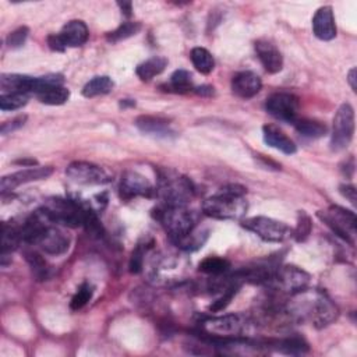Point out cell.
<instances>
[{
  "label": "cell",
  "instance_id": "obj_18",
  "mask_svg": "<svg viewBox=\"0 0 357 357\" xmlns=\"http://www.w3.org/2000/svg\"><path fill=\"white\" fill-rule=\"evenodd\" d=\"M314 35L321 41H331L336 36V25L332 8L324 6L317 10L313 19Z\"/></svg>",
  "mask_w": 357,
  "mask_h": 357
},
{
  "label": "cell",
  "instance_id": "obj_44",
  "mask_svg": "<svg viewBox=\"0 0 357 357\" xmlns=\"http://www.w3.org/2000/svg\"><path fill=\"white\" fill-rule=\"evenodd\" d=\"M347 81H349V84H350V87H351V89L356 92V67H353L350 72H349V74H347Z\"/></svg>",
  "mask_w": 357,
  "mask_h": 357
},
{
  "label": "cell",
  "instance_id": "obj_37",
  "mask_svg": "<svg viewBox=\"0 0 357 357\" xmlns=\"http://www.w3.org/2000/svg\"><path fill=\"white\" fill-rule=\"evenodd\" d=\"M312 228H313V224H312V218L305 214L304 211H300L299 213V219H297V226L293 232L292 236H294V239L297 241H304L305 239L309 237V235L312 233Z\"/></svg>",
  "mask_w": 357,
  "mask_h": 357
},
{
  "label": "cell",
  "instance_id": "obj_10",
  "mask_svg": "<svg viewBox=\"0 0 357 357\" xmlns=\"http://www.w3.org/2000/svg\"><path fill=\"white\" fill-rule=\"evenodd\" d=\"M66 175L72 182L84 186H99L111 182V175L104 168L84 161L70 164L66 169Z\"/></svg>",
  "mask_w": 357,
  "mask_h": 357
},
{
  "label": "cell",
  "instance_id": "obj_22",
  "mask_svg": "<svg viewBox=\"0 0 357 357\" xmlns=\"http://www.w3.org/2000/svg\"><path fill=\"white\" fill-rule=\"evenodd\" d=\"M34 77L23 74H2L0 89L2 94H30L32 92Z\"/></svg>",
  "mask_w": 357,
  "mask_h": 357
},
{
  "label": "cell",
  "instance_id": "obj_6",
  "mask_svg": "<svg viewBox=\"0 0 357 357\" xmlns=\"http://www.w3.org/2000/svg\"><path fill=\"white\" fill-rule=\"evenodd\" d=\"M155 193L162 199L164 206L186 207V204L194 197L195 190L190 179L165 171L160 176V186Z\"/></svg>",
  "mask_w": 357,
  "mask_h": 357
},
{
  "label": "cell",
  "instance_id": "obj_12",
  "mask_svg": "<svg viewBox=\"0 0 357 357\" xmlns=\"http://www.w3.org/2000/svg\"><path fill=\"white\" fill-rule=\"evenodd\" d=\"M266 109L278 120L294 123L299 115V99L289 92H275L267 99Z\"/></svg>",
  "mask_w": 357,
  "mask_h": 357
},
{
  "label": "cell",
  "instance_id": "obj_34",
  "mask_svg": "<svg viewBox=\"0 0 357 357\" xmlns=\"http://www.w3.org/2000/svg\"><path fill=\"white\" fill-rule=\"evenodd\" d=\"M27 94H2L0 96V109L2 111H17L27 105Z\"/></svg>",
  "mask_w": 357,
  "mask_h": 357
},
{
  "label": "cell",
  "instance_id": "obj_1",
  "mask_svg": "<svg viewBox=\"0 0 357 357\" xmlns=\"http://www.w3.org/2000/svg\"><path fill=\"white\" fill-rule=\"evenodd\" d=\"M292 296L293 299L286 304V312L293 320L309 321L317 329H323L338 318V307L323 292L305 289Z\"/></svg>",
  "mask_w": 357,
  "mask_h": 357
},
{
  "label": "cell",
  "instance_id": "obj_43",
  "mask_svg": "<svg viewBox=\"0 0 357 357\" xmlns=\"http://www.w3.org/2000/svg\"><path fill=\"white\" fill-rule=\"evenodd\" d=\"M195 92L202 96H211V95H214V88L210 85H202V87L195 88Z\"/></svg>",
  "mask_w": 357,
  "mask_h": 357
},
{
  "label": "cell",
  "instance_id": "obj_41",
  "mask_svg": "<svg viewBox=\"0 0 357 357\" xmlns=\"http://www.w3.org/2000/svg\"><path fill=\"white\" fill-rule=\"evenodd\" d=\"M47 45L52 50H56V52H63V50L66 49L63 41L61 39L59 34H54V35H49L47 36Z\"/></svg>",
  "mask_w": 357,
  "mask_h": 357
},
{
  "label": "cell",
  "instance_id": "obj_23",
  "mask_svg": "<svg viewBox=\"0 0 357 357\" xmlns=\"http://www.w3.org/2000/svg\"><path fill=\"white\" fill-rule=\"evenodd\" d=\"M23 240V236H21V226L14 224V222H5L2 225V266L6 263V259L9 254L12 251H14L19 246H20V241Z\"/></svg>",
  "mask_w": 357,
  "mask_h": 357
},
{
  "label": "cell",
  "instance_id": "obj_7",
  "mask_svg": "<svg viewBox=\"0 0 357 357\" xmlns=\"http://www.w3.org/2000/svg\"><path fill=\"white\" fill-rule=\"evenodd\" d=\"M317 217L328 226L331 230L347 241L350 246H354L356 237V215L351 211H347L339 206H331L325 211H318Z\"/></svg>",
  "mask_w": 357,
  "mask_h": 357
},
{
  "label": "cell",
  "instance_id": "obj_15",
  "mask_svg": "<svg viewBox=\"0 0 357 357\" xmlns=\"http://www.w3.org/2000/svg\"><path fill=\"white\" fill-rule=\"evenodd\" d=\"M154 193V187L145 176L133 171H129L122 176L120 195L125 199H131L134 197H151Z\"/></svg>",
  "mask_w": 357,
  "mask_h": 357
},
{
  "label": "cell",
  "instance_id": "obj_17",
  "mask_svg": "<svg viewBox=\"0 0 357 357\" xmlns=\"http://www.w3.org/2000/svg\"><path fill=\"white\" fill-rule=\"evenodd\" d=\"M256 52H257V56H259L263 67L268 73L277 74L282 70L283 58H282L281 52L275 45H272L268 41H263V39L257 41L256 42Z\"/></svg>",
  "mask_w": 357,
  "mask_h": 357
},
{
  "label": "cell",
  "instance_id": "obj_38",
  "mask_svg": "<svg viewBox=\"0 0 357 357\" xmlns=\"http://www.w3.org/2000/svg\"><path fill=\"white\" fill-rule=\"evenodd\" d=\"M148 250V244L147 243H138L137 247L134 248L133 254H131V259H130V272L133 274H140L144 268V257H145V252Z\"/></svg>",
  "mask_w": 357,
  "mask_h": 357
},
{
  "label": "cell",
  "instance_id": "obj_40",
  "mask_svg": "<svg viewBox=\"0 0 357 357\" xmlns=\"http://www.w3.org/2000/svg\"><path fill=\"white\" fill-rule=\"evenodd\" d=\"M25 120H27V116H25V115L17 116V118H14L13 120H9V122L3 123V126H2V129H0V130H2V134H9V133H12V131H14V130L23 127L24 123H25Z\"/></svg>",
  "mask_w": 357,
  "mask_h": 357
},
{
  "label": "cell",
  "instance_id": "obj_16",
  "mask_svg": "<svg viewBox=\"0 0 357 357\" xmlns=\"http://www.w3.org/2000/svg\"><path fill=\"white\" fill-rule=\"evenodd\" d=\"M263 87L261 78L252 72H241L236 74L232 80L233 92L243 99H250L256 96Z\"/></svg>",
  "mask_w": 357,
  "mask_h": 357
},
{
  "label": "cell",
  "instance_id": "obj_45",
  "mask_svg": "<svg viewBox=\"0 0 357 357\" xmlns=\"http://www.w3.org/2000/svg\"><path fill=\"white\" fill-rule=\"evenodd\" d=\"M119 8L122 9V12L129 17L131 16V12H133V5L130 2H123V3H119Z\"/></svg>",
  "mask_w": 357,
  "mask_h": 357
},
{
  "label": "cell",
  "instance_id": "obj_11",
  "mask_svg": "<svg viewBox=\"0 0 357 357\" xmlns=\"http://www.w3.org/2000/svg\"><path fill=\"white\" fill-rule=\"evenodd\" d=\"M310 279L312 277L305 271L293 266H286V267H279L277 270L272 283H275L277 288L283 293L296 294L305 289H309Z\"/></svg>",
  "mask_w": 357,
  "mask_h": 357
},
{
  "label": "cell",
  "instance_id": "obj_9",
  "mask_svg": "<svg viewBox=\"0 0 357 357\" xmlns=\"http://www.w3.org/2000/svg\"><path fill=\"white\" fill-rule=\"evenodd\" d=\"M354 134V111L349 104H343L335 113L331 147L334 151H343L349 147Z\"/></svg>",
  "mask_w": 357,
  "mask_h": 357
},
{
  "label": "cell",
  "instance_id": "obj_21",
  "mask_svg": "<svg viewBox=\"0 0 357 357\" xmlns=\"http://www.w3.org/2000/svg\"><path fill=\"white\" fill-rule=\"evenodd\" d=\"M136 126L138 127L140 131L154 136V137H162L168 138L173 134V130L171 129V125L168 120L162 118H155V116H140L136 120Z\"/></svg>",
  "mask_w": 357,
  "mask_h": 357
},
{
  "label": "cell",
  "instance_id": "obj_25",
  "mask_svg": "<svg viewBox=\"0 0 357 357\" xmlns=\"http://www.w3.org/2000/svg\"><path fill=\"white\" fill-rule=\"evenodd\" d=\"M115 87V83L112 81L111 77L108 76H98L89 80L84 88H83V95L87 98H94L99 95H107L109 94Z\"/></svg>",
  "mask_w": 357,
  "mask_h": 357
},
{
  "label": "cell",
  "instance_id": "obj_36",
  "mask_svg": "<svg viewBox=\"0 0 357 357\" xmlns=\"http://www.w3.org/2000/svg\"><path fill=\"white\" fill-rule=\"evenodd\" d=\"M92 296H94V286H92L91 283H88V282L83 283V285L78 288L77 293L73 296L72 301H70L72 310H74V312L81 310V309L84 307V305L92 299Z\"/></svg>",
  "mask_w": 357,
  "mask_h": 357
},
{
  "label": "cell",
  "instance_id": "obj_31",
  "mask_svg": "<svg viewBox=\"0 0 357 357\" xmlns=\"http://www.w3.org/2000/svg\"><path fill=\"white\" fill-rule=\"evenodd\" d=\"M25 260L30 264L32 274L38 281H45L49 277V267L43 257L36 251H25Z\"/></svg>",
  "mask_w": 357,
  "mask_h": 357
},
{
  "label": "cell",
  "instance_id": "obj_32",
  "mask_svg": "<svg viewBox=\"0 0 357 357\" xmlns=\"http://www.w3.org/2000/svg\"><path fill=\"white\" fill-rule=\"evenodd\" d=\"M171 89H173L175 92L179 94H184L188 92L191 89H194L193 87V76L190 72L187 70H176L172 77H171Z\"/></svg>",
  "mask_w": 357,
  "mask_h": 357
},
{
  "label": "cell",
  "instance_id": "obj_33",
  "mask_svg": "<svg viewBox=\"0 0 357 357\" xmlns=\"http://www.w3.org/2000/svg\"><path fill=\"white\" fill-rule=\"evenodd\" d=\"M141 30V24L140 23H136V21H127L125 24H122L119 28H116L115 31L109 32L108 34V41L109 42H120V41H125L136 34H138V31Z\"/></svg>",
  "mask_w": 357,
  "mask_h": 357
},
{
  "label": "cell",
  "instance_id": "obj_3",
  "mask_svg": "<svg viewBox=\"0 0 357 357\" xmlns=\"http://www.w3.org/2000/svg\"><path fill=\"white\" fill-rule=\"evenodd\" d=\"M246 193L243 186L228 184L202 202V213L215 219H240L247 211Z\"/></svg>",
  "mask_w": 357,
  "mask_h": 357
},
{
  "label": "cell",
  "instance_id": "obj_39",
  "mask_svg": "<svg viewBox=\"0 0 357 357\" xmlns=\"http://www.w3.org/2000/svg\"><path fill=\"white\" fill-rule=\"evenodd\" d=\"M30 34V30L27 27H20L16 31H13L9 36H8V45L10 47H20L24 45L27 36Z\"/></svg>",
  "mask_w": 357,
  "mask_h": 357
},
{
  "label": "cell",
  "instance_id": "obj_27",
  "mask_svg": "<svg viewBox=\"0 0 357 357\" xmlns=\"http://www.w3.org/2000/svg\"><path fill=\"white\" fill-rule=\"evenodd\" d=\"M190 59L201 74H210L215 69V61L206 47H194L190 54Z\"/></svg>",
  "mask_w": 357,
  "mask_h": 357
},
{
  "label": "cell",
  "instance_id": "obj_19",
  "mask_svg": "<svg viewBox=\"0 0 357 357\" xmlns=\"http://www.w3.org/2000/svg\"><path fill=\"white\" fill-rule=\"evenodd\" d=\"M59 36L63 41L66 47L67 46L77 47V46L84 45L88 41L89 31H88V27L85 25L84 21L72 20L62 28V31L59 32Z\"/></svg>",
  "mask_w": 357,
  "mask_h": 357
},
{
  "label": "cell",
  "instance_id": "obj_4",
  "mask_svg": "<svg viewBox=\"0 0 357 357\" xmlns=\"http://www.w3.org/2000/svg\"><path fill=\"white\" fill-rule=\"evenodd\" d=\"M154 218L164 226L175 244L190 236L197 226V215L186 207L162 206L154 211Z\"/></svg>",
  "mask_w": 357,
  "mask_h": 357
},
{
  "label": "cell",
  "instance_id": "obj_29",
  "mask_svg": "<svg viewBox=\"0 0 357 357\" xmlns=\"http://www.w3.org/2000/svg\"><path fill=\"white\" fill-rule=\"evenodd\" d=\"M296 130L305 138H320L327 133V126L317 120L297 119L294 122Z\"/></svg>",
  "mask_w": 357,
  "mask_h": 357
},
{
  "label": "cell",
  "instance_id": "obj_13",
  "mask_svg": "<svg viewBox=\"0 0 357 357\" xmlns=\"http://www.w3.org/2000/svg\"><path fill=\"white\" fill-rule=\"evenodd\" d=\"M54 173V168L52 166H36V168H28L20 172H16L13 175L5 176L0 182V190H2L3 194L13 191L16 187L25 184V183H31V182H36V180H43L47 179L50 175Z\"/></svg>",
  "mask_w": 357,
  "mask_h": 357
},
{
  "label": "cell",
  "instance_id": "obj_24",
  "mask_svg": "<svg viewBox=\"0 0 357 357\" xmlns=\"http://www.w3.org/2000/svg\"><path fill=\"white\" fill-rule=\"evenodd\" d=\"M168 66V61L164 56H152L148 61L138 65L136 74L142 81H149L154 77L160 76Z\"/></svg>",
  "mask_w": 357,
  "mask_h": 357
},
{
  "label": "cell",
  "instance_id": "obj_28",
  "mask_svg": "<svg viewBox=\"0 0 357 357\" xmlns=\"http://www.w3.org/2000/svg\"><path fill=\"white\" fill-rule=\"evenodd\" d=\"M36 98L45 105H52V107L63 105L70 98V91L63 85L52 87V88H47V89L39 92L36 95Z\"/></svg>",
  "mask_w": 357,
  "mask_h": 357
},
{
  "label": "cell",
  "instance_id": "obj_35",
  "mask_svg": "<svg viewBox=\"0 0 357 357\" xmlns=\"http://www.w3.org/2000/svg\"><path fill=\"white\" fill-rule=\"evenodd\" d=\"M65 84V78L62 74H47L43 77H34V87L32 94L38 95L39 92L52 88V87H61Z\"/></svg>",
  "mask_w": 357,
  "mask_h": 357
},
{
  "label": "cell",
  "instance_id": "obj_14",
  "mask_svg": "<svg viewBox=\"0 0 357 357\" xmlns=\"http://www.w3.org/2000/svg\"><path fill=\"white\" fill-rule=\"evenodd\" d=\"M36 246H39L41 250H43L46 254H50V256H61V254L69 250L70 237L63 230L54 226L52 222L47 225L45 232L39 237Z\"/></svg>",
  "mask_w": 357,
  "mask_h": 357
},
{
  "label": "cell",
  "instance_id": "obj_30",
  "mask_svg": "<svg viewBox=\"0 0 357 357\" xmlns=\"http://www.w3.org/2000/svg\"><path fill=\"white\" fill-rule=\"evenodd\" d=\"M230 268V263L221 257H208L199 263V271L213 277L225 275Z\"/></svg>",
  "mask_w": 357,
  "mask_h": 357
},
{
  "label": "cell",
  "instance_id": "obj_8",
  "mask_svg": "<svg viewBox=\"0 0 357 357\" xmlns=\"http://www.w3.org/2000/svg\"><path fill=\"white\" fill-rule=\"evenodd\" d=\"M243 226L247 230L256 233L263 240L272 243L285 241L292 236V229L286 224L268 217L248 218L243 221Z\"/></svg>",
  "mask_w": 357,
  "mask_h": 357
},
{
  "label": "cell",
  "instance_id": "obj_5",
  "mask_svg": "<svg viewBox=\"0 0 357 357\" xmlns=\"http://www.w3.org/2000/svg\"><path fill=\"white\" fill-rule=\"evenodd\" d=\"M41 211L54 224L65 225L69 228H78L84 225L85 204L74 199L63 197H50L43 202Z\"/></svg>",
  "mask_w": 357,
  "mask_h": 357
},
{
  "label": "cell",
  "instance_id": "obj_20",
  "mask_svg": "<svg viewBox=\"0 0 357 357\" xmlns=\"http://www.w3.org/2000/svg\"><path fill=\"white\" fill-rule=\"evenodd\" d=\"M263 137H264V141L270 147L283 152V154H286V155L294 154L296 149H297L296 144L282 130H279L277 126H272V125L264 126L263 127Z\"/></svg>",
  "mask_w": 357,
  "mask_h": 357
},
{
  "label": "cell",
  "instance_id": "obj_42",
  "mask_svg": "<svg viewBox=\"0 0 357 357\" xmlns=\"http://www.w3.org/2000/svg\"><path fill=\"white\" fill-rule=\"evenodd\" d=\"M340 193H342L343 197H346L351 204H354V206H356L357 195H356V188L353 186H350V184L340 186Z\"/></svg>",
  "mask_w": 357,
  "mask_h": 357
},
{
  "label": "cell",
  "instance_id": "obj_26",
  "mask_svg": "<svg viewBox=\"0 0 357 357\" xmlns=\"http://www.w3.org/2000/svg\"><path fill=\"white\" fill-rule=\"evenodd\" d=\"M267 346L275 347L278 351L286 354H304L309 351V345L304 339L297 336H290L279 340H274L272 343H267Z\"/></svg>",
  "mask_w": 357,
  "mask_h": 357
},
{
  "label": "cell",
  "instance_id": "obj_2",
  "mask_svg": "<svg viewBox=\"0 0 357 357\" xmlns=\"http://www.w3.org/2000/svg\"><path fill=\"white\" fill-rule=\"evenodd\" d=\"M254 324L256 323L246 314H226L211 317L199 323L202 332L201 338L208 345L217 347L226 340L248 338L252 332Z\"/></svg>",
  "mask_w": 357,
  "mask_h": 357
}]
</instances>
